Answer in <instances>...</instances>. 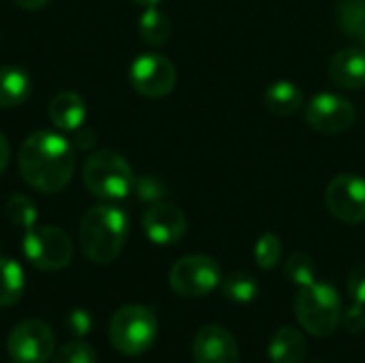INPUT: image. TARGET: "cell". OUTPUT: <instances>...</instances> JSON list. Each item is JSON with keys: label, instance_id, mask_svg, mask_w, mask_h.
<instances>
[{"label": "cell", "instance_id": "6da1fadb", "mask_svg": "<svg viewBox=\"0 0 365 363\" xmlns=\"http://www.w3.org/2000/svg\"><path fill=\"white\" fill-rule=\"evenodd\" d=\"M19 173L38 193H60L75 173V150L58 133L36 131L28 135L17 154Z\"/></svg>", "mask_w": 365, "mask_h": 363}, {"label": "cell", "instance_id": "7a4b0ae2", "mask_svg": "<svg viewBox=\"0 0 365 363\" xmlns=\"http://www.w3.org/2000/svg\"><path fill=\"white\" fill-rule=\"evenodd\" d=\"M128 216L115 205H94L90 208L79 225V246L81 252L94 263H111L124 250L128 240Z\"/></svg>", "mask_w": 365, "mask_h": 363}, {"label": "cell", "instance_id": "3957f363", "mask_svg": "<svg viewBox=\"0 0 365 363\" xmlns=\"http://www.w3.org/2000/svg\"><path fill=\"white\" fill-rule=\"evenodd\" d=\"M295 315L299 325L314 338H329L342 321L340 293L329 282H312L302 287L295 297Z\"/></svg>", "mask_w": 365, "mask_h": 363}, {"label": "cell", "instance_id": "277c9868", "mask_svg": "<svg viewBox=\"0 0 365 363\" xmlns=\"http://www.w3.org/2000/svg\"><path fill=\"white\" fill-rule=\"evenodd\" d=\"M83 184L98 199H124L135 188V173L124 156L113 150H101L88 156L83 165Z\"/></svg>", "mask_w": 365, "mask_h": 363}, {"label": "cell", "instance_id": "5b68a950", "mask_svg": "<svg viewBox=\"0 0 365 363\" xmlns=\"http://www.w3.org/2000/svg\"><path fill=\"white\" fill-rule=\"evenodd\" d=\"M158 336L156 315L148 306L130 304L120 308L109 323V338L118 353L137 357L148 353Z\"/></svg>", "mask_w": 365, "mask_h": 363}, {"label": "cell", "instance_id": "8992f818", "mask_svg": "<svg viewBox=\"0 0 365 363\" xmlns=\"http://www.w3.org/2000/svg\"><path fill=\"white\" fill-rule=\"evenodd\" d=\"M222 282L220 265L207 255H186L173 263L169 272V287L186 300L210 295Z\"/></svg>", "mask_w": 365, "mask_h": 363}, {"label": "cell", "instance_id": "52a82bcc", "mask_svg": "<svg viewBox=\"0 0 365 363\" xmlns=\"http://www.w3.org/2000/svg\"><path fill=\"white\" fill-rule=\"evenodd\" d=\"M24 255L36 270L58 272L71 263L73 242L56 227H32L24 235Z\"/></svg>", "mask_w": 365, "mask_h": 363}, {"label": "cell", "instance_id": "ba28073f", "mask_svg": "<svg viewBox=\"0 0 365 363\" xmlns=\"http://www.w3.org/2000/svg\"><path fill=\"white\" fill-rule=\"evenodd\" d=\"M56 338L47 323L26 319L17 323L6 340V351L13 363H45L53 355Z\"/></svg>", "mask_w": 365, "mask_h": 363}, {"label": "cell", "instance_id": "9c48e42d", "mask_svg": "<svg viewBox=\"0 0 365 363\" xmlns=\"http://www.w3.org/2000/svg\"><path fill=\"white\" fill-rule=\"evenodd\" d=\"M178 71L163 53H141L130 64V83L135 92L148 98H160L173 92Z\"/></svg>", "mask_w": 365, "mask_h": 363}, {"label": "cell", "instance_id": "30bf717a", "mask_svg": "<svg viewBox=\"0 0 365 363\" xmlns=\"http://www.w3.org/2000/svg\"><path fill=\"white\" fill-rule=\"evenodd\" d=\"M306 122L319 133L338 135L349 131L357 122L355 105L334 92H321L306 105Z\"/></svg>", "mask_w": 365, "mask_h": 363}, {"label": "cell", "instance_id": "8fae6325", "mask_svg": "<svg viewBox=\"0 0 365 363\" xmlns=\"http://www.w3.org/2000/svg\"><path fill=\"white\" fill-rule=\"evenodd\" d=\"M327 210L342 223L359 225L365 220V178L355 173L336 175L325 188Z\"/></svg>", "mask_w": 365, "mask_h": 363}, {"label": "cell", "instance_id": "7c38bea8", "mask_svg": "<svg viewBox=\"0 0 365 363\" xmlns=\"http://www.w3.org/2000/svg\"><path fill=\"white\" fill-rule=\"evenodd\" d=\"M141 227H143L145 237L152 244H156V246H173L186 235L188 223H186L184 212L178 205L156 201L143 212Z\"/></svg>", "mask_w": 365, "mask_h": 363}, {"label": "cell", "instance_id": "4fadbf2b", "mask_svg": "<svg viewBox=\"0 0 365 363\" xmlns=\"http://www.w3.org/2000/svg\"><path fill=\"white\" fill-rule=\"evenodd\" d=\"M192 359L195 363H240V347L225 327L205 325L192 338Z\"/></svg>", "mask_w": 365, "mask_h": 363}, {"label": "cell", "instance_id": "5bb4252c", "mask_svg": "<svg viewBox=\"0 0 365 363\" xmlns=\"http://www.w3.org/2000/svg\"><path fill=\"white\" fill-rule=\"evenodd\" d=\"M329 77L346 90L365 88V47H344L329 60Z\"/></svg>", "mask_w": 365, "mask_h": 363}, {"label": "cell", "instance_id": "9a60e30c", "mask_svg": "<svg viewBox=\"0 0 365 363\" xmlns=\"http://www.w3.org/2000/svg\"><path fill=\"white\" fill-rule=\"evenodd\" d=\"M47 116L51 124L60 131H77L86 122V101L71 90L58 92L47 107Z\"/></svg>", "mask_w": 365, "mask_h": 363}, {"label": "cell", "instance_id": "2e32d148", "mask_svg": "<svg viewBox=\"0 0 365 363\" xmlns=\"http://www.w3.org/2000/svg\"><path fill=\"white\" fill-rule=\"evenodd\" d=\"M308 353V342L302 332L293 327L278 329L267 347V355L272 363H302Z\"/></svg>", "mask_w": 365, "mask_h": 363}, {"label": "cell", "instance_id": "e0dca14e", "mask_svg": "<svg viewBox=\"0 0 365 363\" xmlns=\"http://www.w3.org/2000/svg\"><path fill=\"white\" fill-rule=\"evenodd\" d=\"M263 105L274 116L289 118V116L297 113L304 107V94L293 81L280 79V81L269 83L267 90L263 92Z\"/></svg>", "mask_w": 365, "mask_h": 363}, {"label": "cell", "instance_id": "ac0fdd59", "mask_svg": "<svg viewBox=\"0 0 365 363\" xmlns=\"http://www.w3.org/2000/svg\"><path fill=\"white\" fill-rule=\"evenodd\" d=\"M32 92L30 75L19 66H0V109H13L28 101Z\"/></svg>", "mask_w": 365, "mask_h": 363}, {"label": "cell", "instance_id": "d6986e66", "mask_svg": "<svg viewBox=\"0 0 365 363\" xmlns=\"http://www.w3.org/2000/svg\"><path fill=\"white\" fill-rule=\"evenodd\" d=\"M26 289L24 270L11 257L0 255V308L15 306Z\"/></svg>", "mask_w": 365, "mask_h": 363}, {"label": "cell", "instance_id": "ffe728a7", "mask_svg": "<svg viewBox=\"0 0 365 363\" xmlns=\"http://www.w3.org/2000/svg\"><path fill=\"white\" fill-rule=\"evenodd\" d=\"M336 19L344 34L365 47V0H338Z\"/></svg>", "mask_w": 365, "mask_h": 363}, {"label": "cell", "instance_id": "44dd1931", "mask_svg": "<svg viewBox=\"0 0 365 363\" xmlns=\"http://www.w3.org/2000/svg\"><path fill=\"white\" fill-rule=\"evenodd\" d=\"M139 36L143 43L152 47H160L171 36V21L169 17L158 11L156 6H145L143 15L139 17Z\"/></svg>", "mask_w": 365, "mask_h": 363}, {"label": "cell", "instance_id": "7402d4cb", "mask_svg": "<svg viewBox=\"0 0 365 363\" xmlns=\"http://www.w3.org/2000/svg\"><path fill=\"white\" fill-rule=\"evenodd\" d=\"M220 289H222L225 300H229L233 304H240V306L252 304L259 297V293H261L257 278L250 276V274H246V272H233V274H229L227 278H222Z\"/></svg>", "mask_w": 365, "mask_h": 363}, {"label": "cell", "instance_id": "603a6c76", "mask_svg": "<svg viewBox=\"0 0 365 363\" xmlns=\"http://www.w3.org/2000/svg\"><path fill=\"white\" fill-rule=\"evenodd\" d=\"M284 274L295 287H308L317 282V263L306 252H295L284 263Z\"/></svg>", "mask_w": 365, "mask_h": 363}, {"label": "cell", "instance_id": "cb8c5ba5", "mask_svg": "<svg viewBox=\"0 0 365 363\" xmlns=\"http://www.w3.org/2000/svg\"><path fill=\"white\" fill-rule=\"evenodd\" d=\"M6 216L11 225L28 231L36 225V208L26 195H11L6 201Z\"/></svg>", "mask_w": 365, "mask_h": 363}, {"label": "cell", "instance_id": "d4e9b609", "mask_svg": "<svg viewBox=\"0 0 365 363\" xmlns=\"http://www.w3.org/2000/svg\"><path fill=\"white\" fill-rule=\"evenodd\" d=\"M282 257V242L274 233H263L255 244V261L261 270H274Z\"/></svg>", "mask_w": 365, "mask_h": 363}, {"label": "cell", "instance_id": "484cf974", "mask_svg": "<svg viewBox=\"0 0 365 363\" xmlns=\"http://www.w3.org/2000/svg\"><path fill=\"white\" fill-rule=\"evenodd\" d=\"M51 363H98V357L88 342L77 340L58 349V353L51 355Z\"/></svg>", "mask_w": 365, "mask_h": 363}, {"label": "cell", "instance_id": "4316f807", "mask_svg": "<svg viewBox=\"0 0 365 363\" xmlns=\"http://www.w3.org/2000/svg\"><path fill=\"white\" fill-rule=\"evenodd\" d=\"M346 289L355 304L365 306V263H359L357 267L351 270V274L346 278Z\"/></svg>", "mask_w": 365, "mask_h": 363}, {"label": "cell", "instance_id": "83f0119b", "mask_svg": "<svg viewBox=\"0 0 365 363\" xmlns=\"http://www.w3.org/2000/svg\"><path fill=\"white\" fill-rule=\"evenodd\" d=\"M344 327H346V332L349 334H353V336H357V334H361L365 329V310L361 304H355L353 302V306L346 310V312H342V321H340Z\"/></svg>", "mask_w": 365, "mask_h": 363}, {"label": "cell", "instance_id": "f1b7e54d", "mask_svg": "<svg viewBox=\"0 0 365 363\" xmlns=\"http://www.w3.org/2000/svg\"><path fill=\"white\" fill-rule=\"evenodd\" d=\"M135 188H137V193H139L141 199L152 201V203H156L165 195V186L158 180H154V178H143V180L135 182Z\"/></svg>", "mask_w": 365, "mask_h": 363}, {"label": "cell", "instance_id": "f546056e", "mask_svg": "<svg viewBox=\"0 0 365 363\" xmlns=\"http://www.w3.org/2000/svg\"><path fill=\"white\" fill-rule=\"evenodd\" d=\"M9 160H11V145H9L4 133H0V175L9 167Z\"/></svg>", "mask_w": 365, "mask_h": 363}, {"label": "cell", "instance_id": "4dcf8cb0", "mask_svg": "<svg viewBox=\"0 0 365 363\" xmlns=\"http://www.w3.org/2000/svg\"><path fill=\"white\" fill-rule=\"evenodd\" d=\"M75 143H77V148L88 150V148L94 143V133H92L90 128H83V133H79V135L75 137Z\"/></svg>", "mask_w": 365, "mask_h": 363}, {"label": "cell", "instance_id": "1f68e13d", "mask_svg": "<svg viewBox=\"0 0 365 363\" xmlns=\"http://www.w3.org/2000/svg\"><path fill=\"white\" fill-rule=\"evenodd\" d=\"M13 2L17 6L26 9V11H38V9H43V6L49 4V0H13Z\"/></svg>", "mask_w": 365, "mask_h": 363}, {"label": "cell", "instance_id": "d6a6232c", "mask_svg": "<svg viewBox=\"0 0 365 363\" xmlns=\"http://www.w3.org/2000/svg\"><path fill=\"white\" fill-rule=\"evenodd\" d=\"M133 2H137V4H141V6H156L160 0H133Z\"/></svg>", "mask_w": 365, "mask_h": 363}]
</instances>
